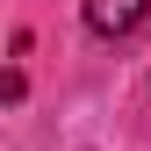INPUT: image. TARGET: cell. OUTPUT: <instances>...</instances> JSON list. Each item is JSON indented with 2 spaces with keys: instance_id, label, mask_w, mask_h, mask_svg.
Wrapping results in <instances>:
<instances>
[{
  "instance_id": "cell-1",
  "label": "cell",
  "mask_w": 151,
  "mask_h": 151,
  "mask_svg": "<svg viewBox=\"0 0 151 151\" xmlns=\"http://www.w3.org/2000/svg\"><path fill=\"white\" fill-rule=\"evenodd\" d=\"M79 14H86V29L101 36V43H122V36H137V29H144L151 0H79Z\"/></svg>"
}]
</instances>
